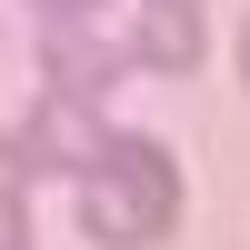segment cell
I'll use <instances>...</instances> for the list:
<instances>
[{
  "instance_id": "obj_1",
  "label": "cell",
  "mask_w": 250,
  "mask_h": 250,
  "mask_svg": "<svg viewBox=\"0 0 250 250\" xmlns=\"http://www.w3.org/2000/svg\"><path fill=\"white\" fill-rule=\"evenodd\" d=\"M180 220V160L160 140H110L100 170H80V230L100 250H150Z\"/></svg>"
},
{
  "instance_id": "obj_2",
  "label": "cell",
  "mask_w": 250,
  "mask_h": 250,
  "mask_svg": "<svg viewBox=\"0 0 250 250\" xmlns=\"http://www.w3.org/2000/svg\"><path fill=\"white\" fill-rule=\"evenodd\" d=\"M100 110L80 90H40V110H30V130H20V160L30 170H100Z\"/></svg>"
},
{
  "instance_id": "obj_3",
  "label": "cell",
  "mask_w": 250,
  "mask_h": 250,
  "mask_svg": "<svg viewBox=\"0 0 250 250\" xmlns=\"http://www.w3.org/2000/svg\"><path fill=\"white\" fill-rule=\"evenodd\" d=\"M200 0H140V20H130V60L140 70H160V80H180V70H200Z\"/></svg>"
},
{
  "instance_id": "obj_4",
  "label": "cell",
  "mask_w": 250,
  "mask_h": 250,
  "mask_svg": "<svg viewBox=\"0 0 250 250\" xmlns=\"http://www.w3.org/2000/svg\"><path fill=\"white\" fill-rule=\"evenodd\" d=\"M40 50H50V90H80V100H100L120 70H130V50H120V40H100L90 20H50V40H40Z\"/></svg>"
},
{
  "instance_id": "obj_5",
  "label": "cell",
  "mask_w": 250,
  "mask_h": 250,
  "mask_svg": "<svg viewBox=\"0 0 250 250\" xmlns=\"http://www.w3.org/2000/svg\"><path fill=\"white\" fill-rule=\"evenodd\" d=\"M0 250H30V210H20V190H0Z\"/></svg>"
},
{
  "instance_id": "obj_6",
  "label": "cell",
  "mask_w": 250,
  "mask_h": 250,
  "mask_svg": "<svg viewBox=\"0 0 250 250\" xmlns=\"http://www.w3.org/2000/svg\"><path fill=\"white\" fill-rule=\"evenodd\" d=\"M80 10H90V0H50V20H80Z\"/></svg>"
},
{
  "instance_id": "obj_7",
  "label": "cell",
  "mask_w": 250,
  "mask_h": 250,
  "mask_svg": "<svg viewBox=\"0 0 250 250\" xmlns=\"http://www.w3.org/2000/svg\"><path fill=\"white\" fill-rule=\"evenodd\" d=\"M240 70H250V30H240Z\"/></svg>"
}]
</instances>
